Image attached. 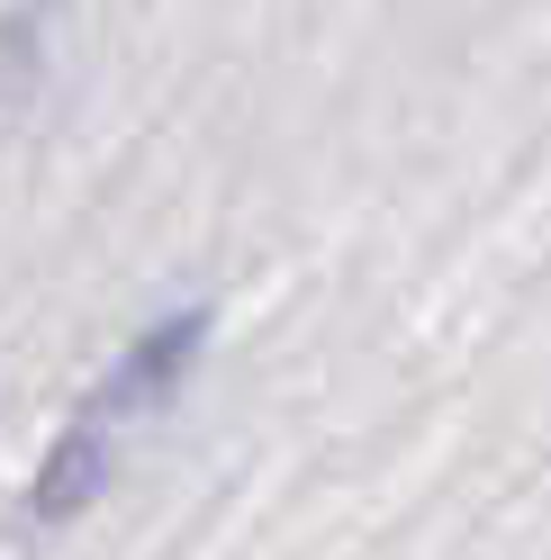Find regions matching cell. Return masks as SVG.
Segmentation results:
<instances>
[{
	"label": "cell",
	"mask_w": 551,
	"mask_h": 560,
	"mask_svg": "<svg viewBox=\"0 0 551 560\" xmlns=\"http://www.w3.org/2000/svg\"><path fill=\"white\" fill-rule=\"evenodd\" d=\"M199 317H172V326H154L145 343H136V353L99 380V398L73 416V425H63V443H55V462H46V479H37V506L46 515H63V506H82L91 488H99V470H109V452H118V434L136 425V416H145L172 380L190 371V353H199Z\"/></svg>",
	"instance_id": "6da1fadb"
}]
</instances>
